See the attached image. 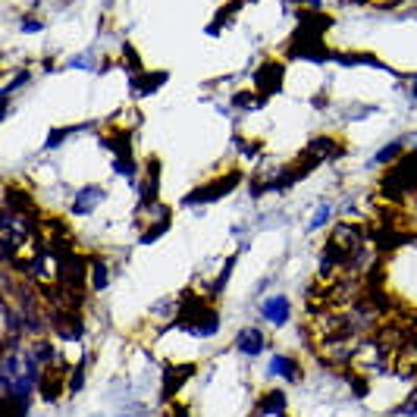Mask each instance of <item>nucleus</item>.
Returning a JSON list of instances; mask_svg holds the SVG:
<instances>
[{"label": "nucleus", "instance_id": "obj_1", "mask_svg": "<svg viewBox=\"0 0 417 417\" xmlns=\"http://www.w3.org/2000/svg\"><path fill=\"white\" fill-rule=\"evenodd\" d=\"M239 182H242V173L233 170L229 176L217 179V182H210V185H198L195 191H189V195L182 198V204H185V207H198V204H214V201H220V198H226Z\"/></svg>", "mask_w": 417, "mask_h": 417}, {"label": "nucleus", "instance_id": "obj_2", "mask_svg": "<svg viewBox=\"0 0 417 417\" xmlns=\"http://www.w3.org/2000/svg\"><path fill=\"white\" fill-rule=\"evenodd\" d=\"M170 329H182V333H189V336L207 339V336H217V329H220V314H217L214 308H201L189 317H176V320L170 323Z\"/></svg>", "mask_w": 417, "mask_h": 417}, {"label": "nucleus", "instance_id": "obj_3", "mask_svg": "<svg viewBox=\"0 0 417 417\" xmlns=\"http://www.w3.org/2000/svg\"><path fill=\"white\" fill-rule=\"evenodd\" d=\"M51 326H54V333L60 336V339H66V342H79L82 339V333H85V323H82V314L79 310H72V308H60V310H51Z\"/></svg>", "mask_w": 417, "mask_h": 417}, {"label": "nucleus", "instance_id": "obj_4", "mask_svg": "<svg viewBox=\"0 0 417 417\" xmlns=\"http://www.w3.org/2000/svg\"><path fill=\"white\" fill-rule=\"evenodd\" d=\"M254 88L260 91V97H270L276 95L279 88H283V63H276V60H267V63H260L258 70H254Z\"/></svg>", "mask_w": 417, "mask_h": 417}, {"label": "nucleus", "instance_id": "obj_5", "mask_svg": "<svg viewBox=\"0 0 417 417\" xmlns=\"http://www.w3.org/2000/svg\"><path fill=\"white\" fill-rule=\"evenodd\" d=\"M195 370H198L195 364H182V367L170 364V367H166V370H164V402H170V398L185 386V379L195 377Z\"/></svg>", "mask_w": 417, "mask_h": 417}, {"label": "nucleus", "instance_id": "obj_6", "mask_svg": "<svg viewBox=\"0 0 417 417\" xmlns=\"http://www.w3.org/2000/svg\"><path fill=\"white\" fill-rule=\"evenodd\" d=\"M148 179L141 182V204L139 207H148V204H157V191H160V160L151 157L145 166Z\"/></svg>", "mask_w": 417, "mask_h": 417}, {"label": "nucleus", "instance_id": "obj_7", "mask_svg": "<svg viewBox=\"0 0 417 417\" xmlns=\"http://www.w3.org/2000/svg\"><path fill=\"white\" fill-rule=\"evenodd\" d=\"M104 195H107V191H104L101 185H85V189H79L76 198H72V214H79V217L91 214V210H95V204L104 201Z\"/></svg>", "mask_w": 417, "mask_h": 417}, {"label": "nucleus", "instance_id": "obj_8", "mask_svg": "<svg viewBox=\"0 0 417 417\" xmlns=\"http://www.w3.org/2000/svg\"><path fill=\"white\" fill-rule=\"evenodd\" d=\"M289 298L285 295H273V298H267L264 304H260V314L267 317V320L273 323V326H285L289 323Z\"/></svg>", "mask_w": 417, "mask_h": 417}, {"label": "nucleus", "instance_id": "obj_9", "mask_svg": "<svg viewBox=\"0 0 417 417\" xmlns=\"http://www.w3.org/2000/svg\"><path fill=\"white\" fill-rule=\"evenodd\" d=\"M63 373H66V367L60 364L57 367V373H51V364H47V370L41 373V379H38V389H41V398H45V402H57L60 398V386H63Z\"/></svg>", "mask_w": 417, "mask_h": 417}, {"label": "nucleus", "instance_id": "obj_10", "mask_svg": "<svg viewBox=\"0 0 417 417\" xmlns=\"http://www.w3.org/2000/svg\"><path fill=\"white\" fill-rule=\"evenodd\" d=\"M304 151L314 154V157H320V160H339L342 154H345V148L336 145L329 135H317V139H310V145L304 148Z\"/></svg>", "mask_w": 417, "mask_h": 417}, {"label": "nucleus", "instance_id": "obj_11", "mask_svg": "<svg viewBox=\"0 0 417 417\" xmlns=\"http://www.w3.org/2000/svg\"><path fill=\"white\" fill-rule=\"evenodd\" d=\"M235 348H239L242 354H248V358H254V354L264 352V333H260V329H254V326L242 329L239 339H235Z\"/></svg>", "mask_w": 417, "mask_h": 417}, {"label": "nucleus", "instance_id": "obj_12", "mask_svg": "<svg viewBox=\"0 0 417 417\" xmlns=\"http://www.w3.org/2000/svg\"><path fill=\"white\" fill-rule=\"evenodd\" d=\"M166 79H170V72H164V70H160V72H145V76H132V91H135V95H141V97L154 95V91H157Z\"/></svg>", "mask_w": 417, "mask_h": 417}, {"label": "nucleus", "instance_id": "obj_13", "mask_svg": "<svg viewBox=\"0 0 417 417\" xmlns=\"http://www.w3.org/2000/svg\"><path fill=\"white\" fill-rule=\"evenodd\" d=\"M239 7H242V0H229V3H223V7L217 10L214 22H210V26H207V35H210V38H217V35H220V29H223V26H229V22L235 19V13H239Z\"/></svg>", "mask_w": 417, "mask_h": 417}, {"label": "nucleus", "instance_id": "obj_14", "mask_svg": "<svg viewBox=\"0 0 417 417\" xmlns=\"http://www.w3.org/2000/svg\"><path fill=\"white\" fill-rule=\"evenodd\" d=\"M270 373L273 377H283V379H301V370H298V364L292 358H285V354H276V358L270 361Z\"/></svg>", "mask_w": 417, "mask_h": 417}, {"label": "nucleus", "instance_id": "obj_15", "mask_svg": "<svg viewBox=\"0 0 417 417\" xmlns=\"http://www.w3.org/2000/svg\"><path fill=\"white\" fill-rule=\"evenodd\" d=\"M283 411H285V392L283 389H270L258 402V414H283Z\"/></svg>", "mask_w": 417, "mask_h": 417}, {"label": "nucleus", "instance_id": "obj_16", "mask_svg": "<svg viewBox=\"0 0 417 417\" xmlns=\"http://www.w3.org/2000/svg\"><path fill=\"white\" fill-rule=\"evenodd\" d=\"M107 283H110V267H107V260L104 258H95L91 260V289H107Z\"/></svg>", "mask_w": 417, "mask_h": 417}, {"label": "nucleus", "instance_id": "obj_17", "mask_svg": "<svg viewBox=\"0 0 417 417\" xmlns=\"http://www.w3.org/2000/svg\"><path fill=\"white\" fill-rule=\"evenodd\" d=\"M170 226H173V214H170V210H166V214L160 217V220L154 223V226H148L145 233H141V245H151V242H157L160 235H164Z\"/></svg>", "mask_w": 417, "mask_h": 417}, {"label": "nucleus", "instance_id": "obj_18", "mask_svg": "<svg viewBox=\"0 0 417 417\" xmlns=\"http://www.w3.org/2000/svg\"><path fill=\"white\" fill-rule=\"evenodd\" d=\"M82 129H91V123H85V126H70V129H54V132L47 135L45 148H47V151H54V148H60V145H63V139H66V135H72V132H82Z\"/></svg>", "mask_w": 417, "mask_h": 417}, {"label": "nucleus", "instance_id": "obj_19", "mask_svg": "<svg viewBox=\"0 0 417 417\" xmlns=\"http://www.w3.org/2000/svg\"><path fill=\"white\" fill-rule=\"evenodd\" d=\"M32 354L38 358V364H41V367H47V364H54V361H57V352H54V345H51L47 339H38V342H35Z\"/></svg>", "mask_w": 417, "mask_h": 417}, {"label": "nucleus", "instance_id": "obj_20", "mask_svg": "<svg viewBox=\"0 0 417 417\" xmlns=\"http://www.w3.org/2000/svg\"><path fill=\"white\" fill-rule=\"evenodd\" d=\"M402 139L398 141H392V145H386V148H379L377 154H373V164H389V160H395V157H402Z\"/></svg>", "mask_w": 417, "mask_h": 417}, {"label": "nucleus", "instance_id": "obj_21", "mask_svg": "<svg viewBox=\"0 0 417 417\" xmlns=\"http://www.w3.org/2000/svg\"><path fill=\"white\" fill-rule=\"evenodd\" d=\"M233 270H235V254H233V258H226V267H223L220 276H217L214 285H210V292H214V295H220V292L226 289V283H229V276H233Z\"/></svg>", "mask_w": 417, "mask_h": 417}, {"label": "nucleus", "instance_id": "obj_22", "mask_svg": "<svg viewBox=\"0 0 417 417\" xmlns=\"http://www.w3.org/2000/svg\"><path fill=\"white\" fill-rule=\"evenodd\" d=\"M85 370H88V358H82V364L79 367H72L70 370V392H82V386H85Z\"/></svg>", "mask_w": 417, "mask_h": 417}, {"label": "nucleus", "instance_id": "obj_23", "mask_svg": "<svg viewBox=\"0 0 417 417\" xmlns=\"http://www.w3.org/2000/svg\"><path fill=\"white\" fill-rule=\"evenodd\" d=\"M264 97H254L251 91H239V95H233V107H264Z\"/></svg>", "mask_w": 417, "mask_h": 417}, {"label": "nucleus", "instance_id": "obj_24", "mask_svg": "<svg viewBox=\"0 0 417 417\" xmlns=\"http://www.w3.org/2000/svg\"><path fill=\"white\" fill-rule=\"evenodd\" d=\"M113 170L120 173V176H126V179H135V170H139V166H135L132 157H116L113 160Z\"/></svg>", "mask_w": 417, "mask_h": 417}, {"label": "nucleus", "instance_id": "obj_25", "mask_svg": "<svg viewBox=\"0 0 417 417\" xmlns=\"http://www.w3.org/2000/svg\"><path fill=\"white\" fill-rule=\"evenodd\" d=\"M29 82H32V72H29V70H22L19 72V76H16L13 79V82H10L7 85V88H3V97H10V95H13V91H19V88H26V85Z\"/></svg>", "mask_w": 417, "mask_h": 417}, {"label": "nucleus", "instance_id": "obj_26", "mask_svg": "<svg viewBox=\"0 0 417 417\" xmlns=\"http://www.w3.org/2000/svg\"><path fill=\"white\" fill-rule=\"evenodd\" d=\"M329 214H333V210H329V207H320V214H317V217H314V220H310V229H320V226H323V223H326V220H329Z\"/></svg>", "mask_w": 417, "mask_h": 417}, {"label": "nucleus", "instance_id": "obj_27", "mask_svg": "<svg viewBox=\"0 0 417 417\" xmlns=\"http://www.w3.org/2000/svg\"><path fill=\"white\" fill-rule=\"evenodd\" d=\"M41 29H45L41 19H22V32H41Z\"/></svg>", "mask_w": 417, "mask_h": 417}, {"label": "nucleus", "instance_id": "obj_28", "mask_svg": "<svg viewBox=\"0 0 417 417\" xmlns=\"http://www.w3.org/2000/svg\"><path fill=\"white\" fill-rule=\"evenodd\" d=\"M70 66H79V70H91V57H88V54H82V57H72Z\"/></svg>", "mask_w": 417, "mask_h": 417}, {"label": "nucleus", "instance_id": "obj_29", "mask_svg": "<svg viewBox=\"0 0 417 417\" xmlns=\"http://www.w3.org/2000/svg\"><path fill=\"white\" fill-rule=\"evenodd\" d=\"M173 417H191V414H189V408H182V404H179V408H173Z\"/></svg>", "mask_w": 417, "mask_h": 417}, {"label": "nucleus", "instance_id": "obj_30", "mask_svg": "<svg viewBox=\"0 0 417 417\" xmlns=\"http://www.w3.org/2000/svg\"><path fill=\"white\" fill-rule=\"evenodd\" d=\"M292 3H310V7H317L320 0H292Z\"/></svg>", "mask_w": 417, "mask_h": 417}, {"label": "nucleus", "instance_id": "obj_31", "mask_svg": "<svg viewBox=\"0 0 417 417\" xmlns=\"http://www.w3.org/2000/svg\"><path fill=\"white\" fill-rule=\"evenodd\" d=\"M411 97H414V104H417V79H414V88H411Z\"/></svg>", "mask_w": 417, "mask_h": 417}]
</instances>
